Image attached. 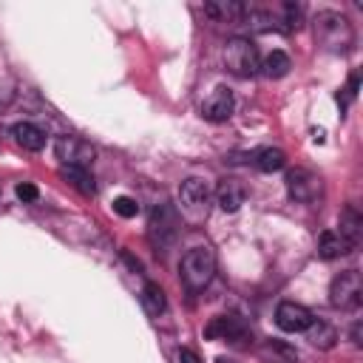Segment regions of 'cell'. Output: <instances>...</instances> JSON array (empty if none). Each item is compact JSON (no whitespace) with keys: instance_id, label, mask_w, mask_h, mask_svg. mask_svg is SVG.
Listing matches in <instances>:
<instances>
[{"instance_id":"6da1fadb","label":"cell","mask_w":363,"mask_h":363,"mask_svg":"<svg viewBox=\"0 0 363 363\" xmlns=\"http://www.w3.org/2000/svg\"><path fill=\"white\" fill-rule=\"evenodd\" d=\"M312 28H315L318 45L332 54H346L354 45V28H352L349 17L340 11H332V9L318 11L312 20Z\"/></svg>"},{"instance_id":"7a4b0ae2","label":"cell","mask_w":363,"mask_h":363,"mask_svg":"<svg viewBox=\"0 0 363 363\" xmlns=\"http://www.w3.org/2000/svg\"><path fill=\"white\" fill-rule=\"evenodd\" d=\"M179 272H182V284L190 292H201L213 281V275H216V252H213V247L201 244V247L187 250L182 255Z\"/></svg>"},{"instance_id":"3957f363","label":"cell","mask_w":363,"mask_h":363,"mask_svg":"<svg viewBox=\"0 0 363 363\" xmlns=\"http://www.w3.org/2000/svg\"><path fill=\"white\" fill-rule=\"evenodd\" d=\"M224 65L230 74L241 77V79H250L261 71V57H258V48L250 37H233L227 40L224 45Z\"/></svg>"},{"instance_id":"277c9868","label":"cell","mask_w":363,"mask_h":363,"mask_svg":"<svg viewBox=\"0 0 363 363\" xmlns=\"http://www.w3.org/2000/svg\"><path fill=\"white\" fill-rule=\"evenodd\" d=\"M179 230H182V221H179V213L170 207V204H156L150 210V221H147V235L156 247V252L162 250H170L179 238Z\"/></svg>"},{"instance_id":"5b68a950","label":"cell","mask_w":363,"mask_h":363,"mask_svg":"<svg viewBox=\"0 0 363 363\" xmlns=\"http://www.w3.org/2000/svg\"><path fill=\"white\" fill-rule=\"evenodd\" d=\"M360 301H363V281H360V272L357 269H346V272H337L329 284V303L335 309H343V312H354L360 309Z\"/></svg>"},{"instance_id":"8992f818","label":"cell","mask_w":363,"mask_h":363,"mask_svg":"<svg viewBox=\"0 0 363 363\" xmlns=\"http://www.w3.org/2000/svg\"><path fill=\"white\" fill-rule=\"evenodd\" d=\"M54 153L62 162V167H91L96 150L91 142H85L82 136L74 133H62L54 139Z\"/></svg>"},{"instance_id":"52a82bcc","label":"cell","mask_w":363,"mask_h":363,"mask_svg":"<svg viewBox=\"0 0 363 363\" xmlns=\"http://www.w3.org/2000/svg\"><path fill=\"white\" fill-rule=\"evenodd\" d=\"M284 182H286L289 199H295L301 204H312V201H318L323 196V179L318 173L306 170V167H292Z\"/></svg>"},{"instance_id":"ba28073f","label":"cell","mask_w":363,"mask_h":363,"mask_svg":"<svg viewBox=\"0 0 363 363\" xmlns=\"http://www.w3.org/2000/svg\"><path fill=\"white\" fill-rule=\"evenodd\" d=\"M179 204H182V210L190 218L207 216V207H210V187H207V182L199 179V176H187L179 184Z\"/></svg>"},{"instance_id":"9c48e42d","label":"cell","mask_w":363,"mask_h":363,"mask_svg":"<svg viewBox=\"0 0 363 363\" xmlns=\"http://www.w3.org/2000/svg\"><path fill=\"white\" fill-rule=\"evenodd\" d=\"M204 335H207V337L227 340V343H244V340L252 337V335H250V326H247L241 318H235V315H218V318H213L210 326L204 329Z\"/></svg>"},{"instance_id":"30bf717a","label":"cell","mask_w":363,"mask_h":363,"mask_svg":"<svg viewBox=\"0 0 363 363\" xmlns=\"http://www.w3.org/2000/svg\"><path fill=\"white\" fill-rule=\"evenodd\" d=\"M312 320H315V315L303 303H295V301H281L275 309V323L284 332H306Z\"/></svg>"},{"instance_id":"8fae6325","label":"cell","mask_w":363,"mask_h":363,"mask_svg":"<svg viewBox=\"0 0 363 363\" xmlns=\"http://www.w3.org/2000/svg\"><path fill=\"white\" fill-rule=\"evenodd\" d=\"M233 108H235V99H233V91L218 85L201 105V116L210 119V122H227L233 116Z\"/></svg>"},{"instance_id":"7c38bea8","label":"cell","mask_w":363,"mask_h":363,"mask_svg":"<svg viewBox=\"0 0 363 363\" xmlns=\"http://www.w3.org/2000/svg\"><path fill=\"white\" fill-rule=\"evenodd\" d=\"M255 354H258L261 363H298L301 360L298 349L292 343H286V340H278V337L261 340L258 349H255Z\"/></svg>"},{"instance_id":"4fadbf2b","label":"cell","mask_w":363,"mask_h":363,"mask_svg":"<svg viewBox=\"0 0 363 363\" xmlns=\"http://www.w3.org/2000/svg\"><path fill=\"white\" fill-rule=\"evenodd\" d=\"M244 199H247V193H244V187H241L238 179H221L216 184V204L224 213H238L241 204H244Z\"/></svg>"},{"instance_id":"5bb4252c","label":"cell","mask_w":363,"mask_h":363,"mask_svg":"<svg viewBox=\"0 0 363 363\" xmlns=\"http://www.w3.org/2000/svg\"><path fill=\"white\" fill-rule=\"evenodd\" d=\"M11 136H14V142H17L23 150H31V153L43 150L45 142H48L45 130H43L40 125H34V122H17V125L11 128Z\"/></svg>"},{"instance_id":"9a60e30c","label":"cell","mask_w":363,"mask_h":363,"mask_svg":"<svg viewBox=\"0 0 363 363\" xmlns=\"http://www.w3.org/2000/svg\"><path fill=\"white\" fill-rule=\"evenodd\" d=\"M204 14L213 17L216 23H235L247 14V6L238 0H213V3H204Z\"/></svg>"},{"instance_id":"2e32d148","label":"cell","mask_w":363,"mask_h":363,"mask_svg":"<svg viewBox=\"0 0 363 363\" xmlns=\"http://www.w3.org/2000/svg\"><path fill=\"white\" fill-rule=\"evenodd\" d=\"M337 235L343 238V241H349L352 244V250L360 244V235H363V216L357 213V207H343V213H340V218H337Z\"/></svg>"},{"instance_id":"e0dca14e","label":"cell","mask_w":363,"mask_h":363,"mask_svg":"<svg viewBox=\"0 0 363 363\" xmlns=\"http://www.w3.org/2000/svg\"><path fill=\"white\" fill-rule=\"evenodd\" d=\"M346 252H352V244L349 241H343L337 233H332V230H326V233H320V238H318V255L323 258V261H335V258H340V255H346Z\"/></svg>"},{"instance_id":"ac0fdd59","label":"cell","mask_w":363,"mask_h":363,"mask_svg":"<svg viewBox=\"0 0 363 363\" xmlns=\"http://www.w3.org/2000/svg\"><path fill=\"white\" fill-rule=\"evenodd\" d=\"M306 340L315 346V349H332L335 343H337V332H335V326H329L326 320H312L309 323V329H306Z\"/></svg>"},{"instance_id":"d6986e66","label":"cell","mask_w":363,"mask_h":363,"mask_svg":"<svg viewBox=\"0 0 363 363\" xmlns=\"http://www.w3.org/2000/svg\"><path fill=\"white\" fill-rule=\"evenodd\" d=\"M142 306H145V312H147L150 318H159V315L167 312V298H164V292H162L159 284L147 281V284L142 286Z\"/></svg>"},{"instance_id":"ffe728a7","label":"cell","mask_w":363,"mask_h":363,"mask_svg":"<svg viewBox=\"0 0 363 363\" xmlns=\"http://www.w3.org/2000/svg\"><path fill=\"white\" fill-rule=\"evenodd\" d=\"M60 176L74 190H79L82 196H94L96 193V184H94V176L88 173V167H60Z\"/></svg>"},{"instance_id":"44dd1931","label":"cell","mask_w":363,"mask_h":363,"mask_svg":"<svg viewBox=\"0 0 363 363\" xmlns=\"http://www.w3.org/2000/svg\"><path fill=\"white\" fill-rule=\"evenodd\" d=\"M252 164L264 173H275L286 164V153L281 147H261V150L252 153Z\"/></svg>"},{"instance_id":"7402d4cb","label":"cell","mask_w":363,"mask_h":363,"mask_svg":"<svg viewBox=\"0 0 363 363\" xmlns=\"http://www.w3.org/2000/svg\"><path fill=\"white\" fill-rule=\"evenodd\" d=\"M289 68H292L289 54H284V51H278V48L261 60V71H264V77H269V79H281V77H286Z\"/></svg>"},{"instance_id":"603a6c76","label":"cell","mask_w":363,"mask_h":363,"mask_svg":"<svg viewBox=\"0 0 363 363\" xmlns=\"http://www.w3.org/2000/svg\"><path fill=\"white\" fill-rule=\"evenodd\" d=\"M281 11H284V28H286V31L301 28V20H303L301 6H295V3H284V6H281Z\"/></svg>"},{"instance_id":"cb8c5ba5","label":"cell","mask_w":363,"mask_h":363,"mask_svg":"<svg viewBox=\"0 0 363 363\" xmlns=\"http://www.w3.org/2000/svg\"><path fill=\"white\" fill-rule=\"evenodd\" d=\"M113 213L122 216V218H133L139 213V204L130 196H119V199H113Z\"/></svg>"},{"instance_id":"d4e9b609","label":"cell","mask_w":363,"mask_h":363,"mask_svg":"<svg viewBox=\"0 0 363 363\" xmlns=\"http://www.w3.org/2000/svg\"><path fill=\"white\" fill-rule=\"evenodd\" d=\"M14 193H17L20 201H37V196H40V190H37L31 182H20V184L14 187Z\"/></svg>"},{"instance_id":"484cf974","label":"cell","mask_w":363,"mask_h":363,"mask_svg":"<svg viewBox=\"0 0 363 363\" xmlns=\"http://www.w3.org/2000/svg\"><path fill=\"white\" fill-rule=\"evenodd\" d=\"M179 363H201L193 349H179Z\"/></svg>"},{"instance_id":"4316f807","label":"cell","mask_w":363,"mask_h":363,"mask_svg":"<svg viewBox=\"0 0 363 363\" xmlns=\"http://www.w3.org/2000/svg\"><path fill=\"white\" fill-rule=\"evenodd\" d=\"M352 343H354V346H360V323H354V326H352Z\"/></svg>"}]
</instances>
